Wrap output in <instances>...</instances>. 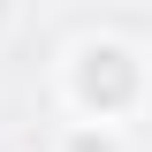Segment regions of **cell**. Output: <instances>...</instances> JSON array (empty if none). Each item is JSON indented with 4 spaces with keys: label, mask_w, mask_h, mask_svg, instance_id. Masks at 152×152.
I'll use <instances>...</instances> for the list:
<instances>
[{
    "label": "cell",
    "mask_w": 152,
    "mask_h": 152,
    "mask_svg": "<svg viewBox=\"0 0 152 152\" xmlns=\"http://www.w3.org/2000/svg\"><path fill=\"white\" fill-rule=\"evenodd\" d=\"M69 107L84 114V122H99V129H114V114H129L137 99H145V61H137V46H122V38H84L69 53Z\"/></svg>",
    "instance_id": "6da1fadb"
},
{
    "label": "cell",
    "mask_w": 152,
    "mask_h": 152,
    "mask_svg": "<svg viewBox=\"0 0 152 152\" xmlns=\"http://www.w3.org/2000/svg\"><path fill=\"white\" fill-rule=\"evenodd\" d=\"M61 152H122V137H114V129H91V122H76V129L61 137Z\"/></svg>",
    "instance_id": "7a4b0ae2"
},
{
    "label": "cell",
    "mask_w": 152,
    "mask_h": 152,
    "mask_svg": "<svg viewBox=\"0 0 152 152\" xmlns=\"http://www.w3.org/2000/svg\"><path fill=\"white\" fill-rule=\"evenodd\" d=\"M8 23H15V15H8V8H0V31H8Z\"/></svg>",
    "instance_id": "3957f363"
}]
</instances>
